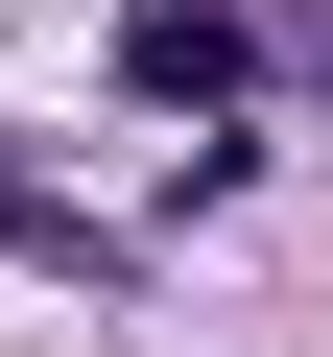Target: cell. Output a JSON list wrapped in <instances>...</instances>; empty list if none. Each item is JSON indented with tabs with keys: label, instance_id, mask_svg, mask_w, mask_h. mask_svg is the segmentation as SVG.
Returning <instances> with one entry per match:
<instances>
[{
	"label": "cell",
	"instance_id": "obj_1",
	"mask_svg": "<svg viewBox=\"0 0 333 357\" xmlns=\"http://www.w3.org/2000/svg\"><path fill=\"white\" fill-rule=\"evenodd\" d=\"M119 72H143V96H238V72H262V24H215V0H143V24H119Z\"/></svg>",
	"mask_w": 333,
	"mask_h": 357
},
{
	"label": "cell",
	"instance_id": "obj_2",
	"mask_svg": "<svg viewBox=\"0 0 333 357\" xmlns=\"http://www.w3.org/2000/svg\"><path fill=\"white\" fill-rule=\"evenodd\" d=\"M0 238H24V262H95V215L48 191V167H0Z\"/></svg>",
	"mask_w": 333,
	"mask_h": 357
}]
</instances>
